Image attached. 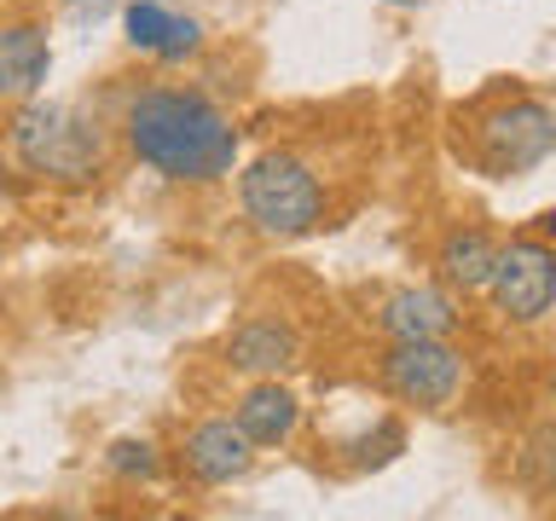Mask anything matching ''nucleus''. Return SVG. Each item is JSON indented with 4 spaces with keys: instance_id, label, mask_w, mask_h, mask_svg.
<instances>
[{
    "instance_id": "nucleus-1",
    "label": "nucleus",
    "mask_w": 556,
    "mask_h": 521,
    "mask_svg": "<svg viewBox=\"0 0 556 521\" xmlns=\"http://www.w3.org/2000/svg\"><path fill=\"white\" fill-rule=\"evenodd\" d=\"M128 151L168 180L208 186L220 174H232L238 128L226 122L215 99L180 93V87H151L128 104Z\"/></svg>"
},
{
    "instance_id": "nucleus-2",
    "label": "nucleus",
    "mask_w": 556,
    "mask_h": 521,
    "mask_svg": "<svg viewBox=\"0 0 556 521\" xmlns=\"http://www.w3.org/2000/svg\"><path fill=\"white\" fill-rule=\"evenodd\" d=\"M243 215L255 220V232L267 238H302L325 220V191L302 156L290 151H267L243 168Z\"/></svg>"
},
{
    "instance_id": "nucleus-3",
    "label": "nucleus",
    "mask_w": 556,
    "mask_h": 521,
    "mask_svg": "<svg viewBox=\"0 0 556 521\" xmlns=\"http://www.w3.org/2000/svg\"><path fill=\"white\" fill-rule=\"evenodd\" d=\"M12 151L17 163L47 174V180H93L99 163H104V139L93 122H81L76 111H64V104H41L29 99L24 111L12 122Z\"/></svg>"
},
{
    "instance_id": "nucleus-4",
    "label": "nucleus",
    "mask_w": 556,
    "mask_h": 521,
    "mask_svg": "<svg viewBox=\"0 0 556 521\" xmlns=\"http://www.w3.org/2000/svg\"><path fill=\"white\" fill-rule=\"evenodd\" d=\"M556 145V116L545 99H516L504 104V111H493L476 128V156L486 174H521V168H539Z\"/></svg>"
},
{
    "instance_id": "nucleus-5",
    "label": "nucleus",
    "mask_w": 556,
    "mask_h": 521,
    "mask_svg": "<svg viewBox=\"0 0 556 521\" xmlns=\"http://www.w3.org/2000/svg\"><path fill=\"white\" fill-rule=\"evenodd\" d=\"M486 290H493L504 319L539 325L551 313V302H556V255H551V243L521 238V243H510V250H498L493 272H486Z\"/></svg>"
},
{
    "instance_id": "nucleus-6",
    "label": "nucleus",
    "mask_w": 556,
    "mask_h": 521,
    "mask_svg": "<svg viewBox=\"0 0 556 521\" xmlns=\"http://www.w3.org/2000/svg\"><path fill=\"white\" fill-rule=\"evenodd\" d=\"M382 382H389L394 399H406V406H446L452 394H458L464 382V359L458 347L446 336H412V342H394L389 359H382Z\"/></svg>"
},
{
    "instance_id": "nucleus-7",
    "label": "nucleus",
    "mask_w": 556,
    "mask_h": 521,
    "mask_svg": "<svg viewBox=\"0 0 556 521\" xmlns=\"http://www.w3.org/2000/svg\"><path fill=\"white\" fill-rule=\"evenodd\" d=\"M250 463H255V446L243 441V429L226 423V417H208V423H198L186 434V469L203 486H226V481L250 475Z\"/></svg>"
},
{
    "instance_id": "nucleus-8",
    "label": "nucleus",
    "mask_w": 556,
    "mask_h": 521,
    "mask_svg": "<svg viewBox=\"0 0 556 521\" xmlns=\"http://www.w3.org/2000/svg\"><path fill=\"white\" fill-rule=\"evenodd\" d=\"M47 69H52L47 29H35V24L0 29V99H35L47 87Z\"/></svg>"
},
{
    "instance_id": "nucleus-9",
    "label": "nucleus",
    "mask_w": 556,
    "mask_h": 521,
    "mask_svg": "<svg viewBox=\"0 0 556 521\" xmlns=\"http://www.w3.org/2000/svg\"><path fill=\"white\" fill-rule=\"evenodd\" d=\"M232 423L243 429V441H250V446H285L295 434V423H302V399H295L290 389H278V377L255 382V389L238 399Z\"/></svg>"
},
{
    "instance_id": "nucleus-10",
    "label": "nucleus",
    "mask_w": 556,
    "mask_h": 521,
    "mask_svg": "<svg viewBox=\"0 0 556 521\" xmlns=\"http://www.w3.org/2000/svg\"><path fill=\"white\" fill-rule=\"evenodd\" d=\"M382 330L394 342H412V336H452L458 330V313L441 290H400L382 302Z\"/></svg>"
},
{
    "instance_id": "nucleus-11",
    "label": "nucleus",
    "mask_w": 556,
    "mask_h": 521,
    "mask_svg": "<svg viewBox=\"0 0 556 521\" xmlns=\"http://www.w3.org/2000/svg\"><path fill=\"white\" fill-rule=\"evenodd\" d=\"M128 41L139 52H156V59H186V52H198L203 29L191 24V17H174L168 7H156V0H134L128 7Z\"/></svg>"
},
{
    "instance_id": "nucleus-12",
    "label": "nucleus",
    "mask_w": 556,
    "mask_h": 521,
    "mask_svg": "<svg viewBox=\"0 0 556 521\" xmlns=\"http://www.w3.org/2000/svg\"><path fill=\"white\" fill-rule=\"evenodd\" d=\"M232 365L238 371H255V377H278V371H290L295 365V330L290 325H278V319H250L232 336Z\"/></svg>"
},
{
    "instance_id": "nucleus-13",
    "label": "nucleus",
    "mask_w": 556,
    "mask_h": 521,
    "mask_svg": "<svg viewBox=\"0 0 556 521\" xmlns=\"http://www.w3.org/2000/svg\"><path fill=\"white\" fill-rule=\"evenodd\" d=\"M493 255H498L493 238L476 232V226H469V232H452L441 243V278L452 290H481L486 272H493Z\"/></svg>"
},
{
    "instance_id": "nucleus-14",
    "label": "nucleus",
    "mask_w": 556,
    "mask_h": 521,
    "mask_svg": "<svg viewBox=\"0 0 556 521\" xmlns=\"http://www.w3.org/2000/svg\"><path fill=\"white\" fill-rule=\"evenodd\" d=\"M104 463H111V475L122 481H156V469H163V458H156L151 441H111V452H104Z\"/></svg>"
},
{
    "instance_id": "nucleus-15",
    "label": "nucleus",
    "mask_w": 556,
    "mask_h": 521,
    "mask_svg": "<svg viewBox=\"0 0 556 521\" xmlns=\"http://www.w3.org/2000/svg\"><path fill=\"white\" fill-rule=\"evenodd\" d=\"M382 7H424V0H382Z\"/></svg>"
}]
</instances>
